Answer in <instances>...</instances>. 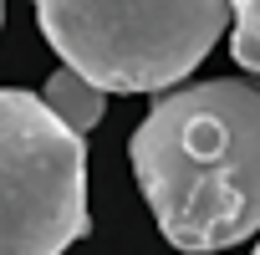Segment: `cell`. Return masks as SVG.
Listing matches in <instances>:
<instances>
[{
    "instance_id": "obj_1",
    "label": "cell",
    "mask_w": 260,
    "mask_h": 255,
    "mask_svg": "<svg viewBox=\"0 0 260 255\" xmlns=\"http://www.w3.org/2000/svg\"><path fill=\"white\" fill-rule=\"evenodd\" d=\"M133 179L184 255L260 235V87L214 77L148 107L127 138Z\"/></svg>"
},
{
    "instance_id": "obj_2",
    "label": "cell",
    "mask_w": 260,
    "mask_h": 255,
    "mask_svg": "<svg viewBox=\"0 0 260 255\" xmlns=\"http://www.w3.org/2000/svg\"><path fill=\"white\" fill-rule=\"evenodd\" d=\"M36 21L102 92H164L214 51L230 0H36Z\"/></svg>"
},
{
    "instance_id": "obj_3",
    "label": "cell",
    "mask_w": 260,
    "mask_h": 255,
    "mask_svg": "<svg viewBox=\"0 0 260 255\" xmlns=\"http://www.w3.org/2000/svg\"><path fill=\"white\" fill-rule=\"evenodd\" d=\"M87 225V133L0 87V255H67Z\"/></svg>"
},
{
    "instance_id": "obj_4",
    "label": "cell",
    "mask_w": 260,
    "mask_h": 255,
    "mask_svg": "<svg viewBox=\"0 0 260 255\" xmlns=\"http://www.w3.org/2000/svg\"><path fill=\"white\" fill-rule=\"evenodd\" d=\"M46 107L61 117V122H72L77 133H92V128L102 122V102H107V92L97 87V82H87L77 67H61V72H51V82H46Z\"/></svg>"
},
{
    "instance_id": "obj_5",
    "label": "cell",
    "mask_w": 260,
    "mask_h": 255,
    "mask_svg": "<svg viewBox=\"0 0 260 255\" xmlns=\"http://www.w3.org/2000/svg\"><path fill=\"white\" fill-rule=\"evenodd\" d=\"M230 11H235L230 51L245 72H260V0H230Z\"/></svg>"
},
{
    "instance_id": "obj_6",
    "label": "cell",
    "mask_w": 260,
    "mask_h": 255,
    "mask_svg": "<svg viewBox=\"0 0 260 255\" xmlns=\"http://www.w3.org/2000/svg\"><path fill=\"white\" fill-rule=\"evenodd\" d=\"M0 21H6V0H0Z\"/></svg>"
},
{
    "instance_id": "obj_7",
    "label": "cell",
    "mask_w": 260,
    "mask_h": 255,
    "mask_svg": "<svg viewBox=\"0 0 260 255\" xmlns=\"http://www.w3.org/2000/svg\"><path fill=\"white\" fill-rule=\"evenodd\" d=\"M255 255H260V245H255Z\"/></svg>"
}]
</instances>
